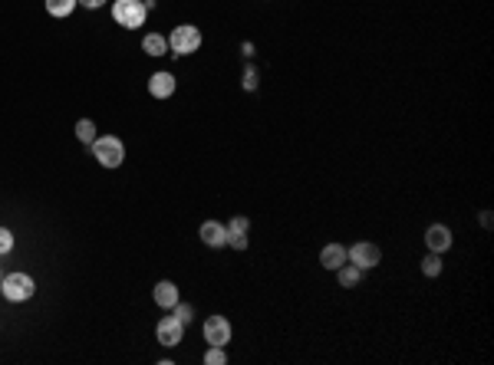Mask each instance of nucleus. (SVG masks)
I'll return each mask as SVG.
<instances>
[{"instance_id": "f257e3e1", "label": "nucleus", "mask_w": 494, "mask_h": 365, "mask_svg": "<svg viewBox=\"0 0 494 365\" xmlns=\"http://www.w3.org/2000/svg\"><path fill=\"white\" fill-rule=\"evenodd\" d=\"M33 293H36V283H33L30 273H23V270L4 273V283H0V296H4L7 303H27V300H33Z\"/></svg>"}, {"instance_id": "f03ea898", "label": "nucleus", "mask_w": 494, "mask_h": 365, "mask_svg": "<svg viewBox=\"0 0 494 365\" xmlns=\"http://www.w3.org/2000/svg\"><path fill=\"white\" fill-rule=\"evenodd\" d=\"M201 30L194 27V23H182V27H175L168 33V53L172 56H192L201 50Z\"/></svg>"}, {"instance_id": "7ed1b4c3", "label": "nucleus", "mask_w": 494, "mask_h": 365, "mask_svg": "<svg viewBox=\"0 0 494 365\" xmlns=\"http://www.w3.org/2000/svg\"><path fill=\"white\" fill-rule=\"evenodd\" d=\"M112 20L122 30H139L149 20V11H145L142 0H112Z\"/></svg>"}, {"instance_id": "20e7f679", "label": "nucleus", "mask_w": 494, "mask_h": 365, "mask_svg": "<svg viewBox=\"0 0 494 365\" xmlns=\"http://www.w3.org/2000/svg\"><path fill=\"white\" fill-rule=\"evenodd\" d=\"M89 151H93L96 165H102V168H119V165L126 161V145H122L116 135H99V139L89 145Z\"/></svg>"}, {"instance_id": "39448f33", "label": "nucleus", "mask_w": 494, "mask_h": 365, "mask_svg": "<svg viewBox=\"0 0 494 365\" xmlns=\"http://www.w3.org/2000/svg\"><path fill=\"white\" fill-rule=\"evenodd\" d=\"M346 260L356 263V267L366 273V270H376L379 263H382V250H379L376 244H369V240H359L353 247H346Z\"/></svg>"}, {"instance_id": "423d86ee", "label": "nucleus", "mask_w": 494, "mask_h": 365, "mask_svg": "<svg viewBox=\"0 0 494 365\" xmlns=\"http://www.w3.org/2000/svg\"><path fill=\"white\" fill-rule=\"evenodd\" d=\"M231 322L225 319V316H208L201 326V336H204V343L208 345H227L231 343Z\"/></svg>"}, {"instance_id": "0eeeda50", "label": "nucleus", "mask_w": 494, "mask_h": 365, "mask_svg": "<svg viewBox=\"0 0 494 365\" xmlns=\"http://www.w3.org/2000/svg\"><path fill=\"white\" fill-rule=\"evenodd\" d=\"M185 336V326L175 316H165V319H159V326H155V339H159V345H165V349H175V345L182 343Z\"/></svg>"}, {"instance_id": "6e6552de", "label": "nucleus", "mask_w": 494, "mask_h": 365, "mask_svg": "<svg viewBox=\"0 0 494 365\" xmlns=\"http://www.w3.org/2000/svg\"><path fill=\"white\" fill-rule=\"evenodd\" d=\"M175 89H178V79L168 69H159V73L149 76V96L152 99H172Z\"/></svg>"}, {"instance_id": "1a4fd4ad", "label": "nucleus", "mask_w": 494, "mask_h": 365, "mask_svg": "<svg viewBox=\"0 0 494 365\" xmlns=\"http://www.w3.org/2000/svg\"><path fill=\"white\" fill-rule=\"evenodd\" d=\"M451 244H455V237H451V227L448 224H432L425 230V247L432 254H448Z\"/></svg>"}, {"instance_id": "9d476101", "label": "nucleus", "mask_w": 494, "mask_h": 365, "mask_svg": "<svg viewBox=\"0 0 494 365\" xmlns=\"http://www.w3.org/2000/svg\"><path fill=\"white\" fill-rule=\"evenodd\" d=\"M198 237H201L204 247L218 250V247H225V244H227V227L221 224V221H204L201 230H198Z\"/></svg>"}, {"instance_id": "9b49d317", "label": "nucleus", "mask_w": 494, "mask_h": 365, "mask_svg": "<svg viewBox=\"0 0 494 365\" xmlns=\"http://www.w3.org/2000/svg\"><path fill=\"white\" fill-rule=\"evenodd\" d=\"M152 300H155L159 310H172L182 296H178V287H175L172 280H159V283H155V290H152Z\"/></svg>"}, {"instance_id": "f8f14e48", "label": "nucleus", "mask_w": 494, "mask_h": 365, "mask_svg": "<svg viewBox=\"0 0 494 365\" xmlns=\"http://www.w3.org/2000/svg\"><path fill=\"white\" fill-rule=\"evenodd\" d=\"M320 263L336 273V270L346 263V247H343V244H326V247L320 250Z\"/></svg>"}, {"instance_id": "ddd939ff", "label": "nucleus", "mask_w": 494, "mask_h": 365, "mask_svg": "<svg viewBox=\"0 0 494 365\" xmlns=\"http://www.w3.org/2000/svg\"><path fill=\"white\" fill-rule=\"evenodd\" d=\"M142 53L155 56V60L165 56L168 53V36H161V33H145V36H142Z\"/></svg>"}, {"instance_id": "4468645a", "label": "nucleus", "mask_w": 494, "mask_h": 365, "mask_svg": "<svg viewBox=\"0 0 494 365\" xmlns=\"http://www.w3.org/2000/svg\"><path fill=\"white\" fill-rule=\"evenodd\" d=\"M336 280H340V287H343V290H353V287H359V280H363V270L346 260L343 267L336 270Z\"/></svg>"}, {"instance_id": "2eb2a0df", "label": "nucleus", "mask_w": 494, "mask_h": 365, "mask_svg": "<svg viewBox=\"0 0 494 365\" xmlns=\"http://www.w3.org/2000/svg\"><path fill=\"white\" fill-rule=\"evenodd\" d=\"M79 7L76 0H46V13L56 17V20H66V17H73V11Z\"/></svg>"}, {"instance_id": "dca6fc26", "label": "nucleus", "mask_w": 494, "mask_h": 365, "mask_svg": "<svg viewBox=\"0 0 494 365\" xmlns=\"http://www.w3.org/2000/svg\"><path fill=\"white\" fill-rule=\"evenodd\" d=\"M76 139H79V145H93V142L99 139L96 122H93V118H79V122H76Z\"/></svg>"}, {"instance_id": "f3484780", "label": "nucleus", "mask_w": 494, "mask_h": 365, "mask_svg": "<svg viewBox=\"0 0 494 365\" xmlns=\"http://www.w3.org/2000/svg\"><path fill=\"white\" fill-rule=\"evenodd\" d=\"M422 273H425V277H439L441 273V254H432L429 250V257H422Z\"/></svg>"}, {"instance_id": "a211bd4d", "label": "nucleus", "mask_w": 494, "mask_h": 365, "mask_svg": "<svg viewBox=\"0 0 494 365\" xmlns=\"http://www.w3.org/2000/svg\"><path fill=\"white\" fill-rule=\"evenodd\" d=\"M172 316L182 322V326H188V322L194 319V306H192V303H182V300H178V303L172 306Z\"/></svg>"}, {"instance_id": "6ab92c4d", "label": "nucleus", "mask_w": 494, "mask_h": 365, "mask_svg": "<svg viewBox=\"0 0 494 365\" xmlns=\"http://www.w3.org/2000/svg\"><path fill=\"white\" fill-rule=\"evenodd\" d=\"M204 365H227L225 345H208V352H204Z\"/></svg>"}, {"instance_id": "aec40b11", "label": "nucleus", "mask_w": 494, "mask_h": 365, "mask_svg": "<svg viewBox=\"0 0 494 365\" xmlns=\"http://www.w3.org/2000/svg\"><path fill=\"white\" fill-rule=\"evenodd\" d=\"M225 227H227V234H247V230H251V221H247L244 214H234Z\"/></svg>"}, {"instance_id": "412c9836", "label": "nucleus", "mask_w": 494, "mask_h": 365, "mask_svg": "<svg viewBox=\"0 0 494 365\" xmlns=\"http://www.w3.org/2000/svg\"><path fill=\"white\" fill-rule=\"evenodd\" d=\"M241 83H244V89H247V92H254V89H258V83H260L258 66H247V69H244V79H241Z\"/></svg>"}, {"instance_id": "4be33fe9", "label": "nucleus", "mask_w": 494, "mask_h": 365, "mask_svg": "<svg viewBox=\"0 0 494 365\" xmlns=\"http://www.w3.org/2000/svg\"><path fill=\"white\" fill-rule=\"evenodd\" d=\"M13 250V230L11 227H0V257Z\"/></svg>"}, {"instance_id": "5701e85b", "label": "nucleus", "mask_w": 494, "mask_h": 365, "mask_svg": "<svg viewBox=\"0 0 494 365\" xmlns=\"http://www.w3.org/2000/svg\"><path fill=\"white\" fill-rule=\"evenodd\" d=\"M227 247L247 250V234H227Z\"/></svg>"}, {"instance_id": "b1692460", "label": "nucleus", "mask_w": 494, "mask_h": 365, "mask_svg": "<svg viewBox=\"0 0 494 365\" xmlns=\"http://www.w3.org/2000/svg\"><path fill=\"white\" fill-rule=\"evenodd\" d=\"M79 7H86V11H99V7H106V0H76Z\"/></svg>"}, {"instance_id": "393cba45", "label": "nucleus", "mask_w": 494, "mask_h": 365, "mask_svg": "<svg viewBox=\"0 0 494 365\" xmlns=\"http://www.w3.org/2000/svg\"><path fill=\"white\" fill-rule=\"evenodd\" d=\"M142 4H145V11H149V13L155 11V7H159V0H142Z\"/></svg>"}, {"instance_id": "a878e982", "label": "nucleus", "mask_w": 494, "mask_h": 365, "mask_svg": "<svg viewBox=\"0 0 494 365\" xmlns=\"http://www.w3.org/2000/svg\"><path fill=\"white\" fill-rule=\"evenodd\" d=\"M0 283H4V270H0Z\"/></svg>"}]
</instances>
